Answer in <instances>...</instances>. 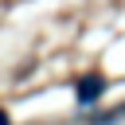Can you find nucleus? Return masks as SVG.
Here are the masks:
<instances>
[{
    "mask_svg": "<svg viewBox=\"0 0 125 125\" xmlns=\"http://www.w3.org/2000/svg\"><path fill=\"white\" fill-rule=\"evenodd\" d=\"M0 125H8V117H4V113H0Z\"/></svg>",
    "mask_w": 125,
    "mask_h": 125,
    "instance_id": "obj_2",
    "label": "nucleus"
},
{
    "mask_svg": "<svg viewBox=\"0 0 125 125\" xmlns=\"http://www.w3.org/2000/svg\"><path fill=\"white\" fill-rule=\"evenodd\" d=\"M102 90H105V78H102V74H86V78L78 82V102L90 105V102L102 98Z\"/></svg>",
    "mask_w": 125,
    "mask_h": 125,
    "instance_id": "obj_1",
    "label": "nucleus"
}]
</instances>
